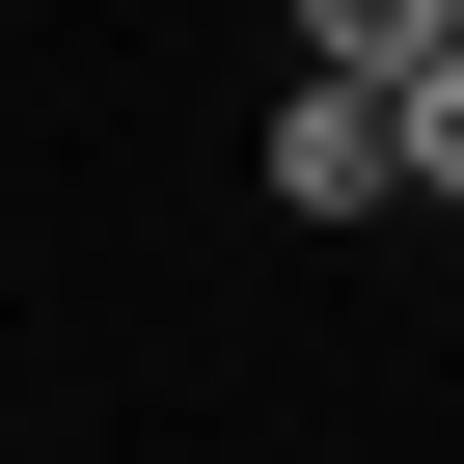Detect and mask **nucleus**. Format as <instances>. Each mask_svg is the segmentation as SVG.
<instances>
[{
    "instance_id": "nucleus-1",
    "label": "nucleus",
    "mask_w": 464,
    "mask_h": 464,
    "mask_svg": "<svg viewBox=\"0 0 464 464\" xmlns=\"http://www.w3.org/2000/svg\"><path fill=\"white\" fill-rule=\"evenodd\" d=\"M274 218H410L382 191V82H274Z\"/></svg>"
},
{
    "instance_id": "nucleus-2",
    "label": "nucleus",
    "mask_w": 464,
    "mask_h": 464,
    "mask_svg": "<svg viewBox=\"0 0 464 464\" xmlns=\"http://www.w3.org/2000/svg\"><path fill=\"white\" fill-rule=\"evenodd\" d=\"M410 55H464V0H301V82H410Z\"/></svg>"
},
{
    "instance_id": "nucleus-3",
    "label": "nucleus",
    "mask_w": 464,
    "mask_h": 464,
    "mask_svg": "<svg viewBox=\"0 0 464 464\" xmlns=\"http://www.w3.org/2000/svg\"><path fill=\"white\" fill-rule=\"evenodd\" d=\"M382 191H410V218H464V55H410V82H382Z\"/></svg>"
}]
</instances>
